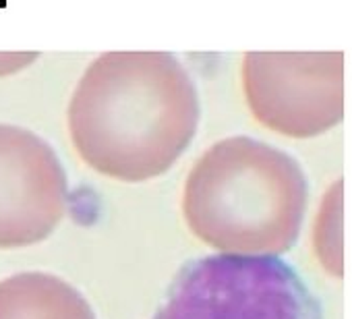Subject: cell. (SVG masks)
Wrapping results in <instances>:
<instances>
[{
  "mask_svg": "<svg viewBox=\"0 0 352 319\" xmlns=\"http://www.w3.org/2000/svg\"><path fill=\"white\" fill-rule=\"evenodd\" d=\"M199 94L170 52H104L81 75L67 124L73 147L102 177L143 183L168 173L191 145Z\"/></svg>",
  "mask_w": 352,
  "mask_h": 319,
  "instance_id": "cell-1",
  "label": "cell"
},
{
  "mask_svg": "<svg viewBox=\"0 0 352 319\" xmlns=\"http://www.w3.org/2000/svg\"><path fill=\"white\" fill-rule=\"evenodd\" d=\"M305 206L307 181L296 160L251 137L214 143L183 191L189 230L234 255L286 253L300 232Z\"/></svg>",
  "mask_w": 352,
  "mask_h": 319,
  "instance_id": "cell-2",
  "label": "cell"
},
{
  "mask_svg": "<svg viewBox=\"0 0 352 319\" xmlns=\"http://www.w3.org/2000/svg\"><path fill=\"white\" fill-rule=\"evenodd\" d=\"M153 319H325V313L278 255L220 253L183 265Z\"/></svg>",
  "mask_w": 352,
  "mask_h": 319,
  "instance_id": "cell-3",
  "label": "cell"
},
{
  "mask_svg": "<svg viewBox=\"0 0 352 319\" xmlns=\"http://www.w3.org/2000/svg\"><path fill=\"white\" fill-rule=\"evenodd\" d=\"M342 52H247L241 79L257 122L286 137H315L344 116Z\"/></svg>",
  "mask_w": 352,
  "mask_h": 319,
  "instance_id": "cell-4",
  "label": "cell"
},
{
  "mask_svg": "<svg viewBox=\"0 0 352 319\" xmlns=\"http://www.w3.org/2000/svg\"><path fill=\"white\" fill-rule=\"evenodd\" d=\"M67 197V173L52 145L30 129L0 122V249L48 239Z\"/></svg>",
  "mask_w": 352,
  "mask_h": 319,
  "instance_id": "cell-5",
  "label": "cell"
},
{
  "mask_svg": "<svg viewBox=\"0 0 352 319\" xmlns=\"http://www.w3.org/2000/svg\"><path fill=\"white\" fill-rule=\"evenodd\" d=\"M0 319H96L85 296L44 272H23L0 282Z\"/></svg>",
  "mask_w": 352,
  "mask_h": 319,
  "instance_id": "cell-6",
  "label": "cell"
},
{
  "mask_svg": "<svg viewBox=\"0 0 352 319\" xmlns=\"http://www.w3.org/2000/svg\"><path fill=\"white\" fill-rule=\"evenodd\" d=\"M342 183H333L325 199L321 201L319 216L315 222V253L331 276L342 274V236H340V214H342Z\"/></svg>",
  "mask_w": 352,
  "mask_h": 319,
  "instance_id": "cell-7",
  "label": "cell"
},
{
  "mask_svg": "<svg viewBox=\"0 0 352 319\" xmlns=\"http://www.w3.org/2000/svg\"><path fill=\"white\" fill-rule=\"evenodd\" d=\"M38 56V52H0V77L28 69Z\"/></svg>",
  "mask_w": 352,
  "mask_h": 319,
  "instance_id": "cell-8",
  "label": "cell"
},
{
  "mask_svg": "<svg viewBox=\"0 0 352 319\" xmlns=\"http://www.w3.org/2000/svg\"><path fill=\"white\" fill-rule=\"evenodd\" d=\"M0 9H7V0H0Z\"/></svg>",
  "mask_w": 352,
  "mask_h": 319,
  "instance_id": "cell-9",
  "label": "cell"
}]
</instances>
